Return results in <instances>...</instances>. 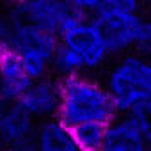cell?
<instances>
[{"label":"cell","mask_w":151,"mask_h":151,"mask_svg":"<svg viewBox=\"0 0 151 151\" xmlns=\"http://www.w3.org/2000/svg\"><path fill=\"white\" fill-rule=\"evenodd\" d=\"M105 9L112 11H126V13H139V0H105L101 4Z\"/></svg>","instance_id":"obj_13"},{"label":"cell","mask_w":151,"mask_h":151,"mask_svg":"<svg viewBox=\"0 0 151 151\" xmlns=\"http://www.w3.org/2000/svg\"><path fill=\"white\" fill-rule=\"evenodd\" d=\"M101 30L110 55H124L132 52H149L151 48V23L139 13L112 11L100 7L93 16Z\"/></svg>","instance_id":"obj_3"},{"label":"cell","mask_w":151,"mask_h":151,"mask_svg":"<svg viewBox=\"0 0 151 151\" xmlns=\"http://www.w3.org/2000/svg\"><path fill=\"white\" fill-rule=\"evenodd\" d=\"M105 87L119 116L133 114L151 101V57L144 52L119 55L107 71Z\"/></svg>","instance_id":"obj_2"},{"label":"cell","mask_w":151,"mask_h":151,"mask_svg":"<svg viewBox=\"0 0 151 151\" xmlns=\"http://www.w3.org/2000/svg\"><path fill=\"white\" fill-rule=\"evenodd\" d=\"M0 151H6V149H4V146H2V142H0Z\"/></svg>","instance_id":"obj_15"},{"label":"cell","mask_w":151,"mask_h":151,"mask_svg":"<svg viewBox=\"0 0 151 151\" xmlns=\"http://www.w3.org/2000/svg\"><path fill=\"white\" fill-rule=\"evenodd\" d=\"M37 124L39 123L20 103H7L4 112L0 114V142L4 149L34 139Z\"/></svg>","instance_id":"obj_8"},{"label":"cell","mask_w":151,"mask_h":151,"mask_svg":"<svg viewBox=\"0 0 151 151\" xmlns=\"http://www.w3.org/2000/svg\"><path fill=\"white\" fill-rule=\"evenodd\" d=\"M69 130L80 151H101L103 149L107 124L87 123V124H80V126H75Z\"/></svg>","instance_id":"obj_11"},{"label":"cell","mask_w":151,"mask_h":151,"mask_svg":"<svg viewBox=\"0 0 151 151\" xmlns=\"http://www.w3.org/2000/svg\"><path fill=\"white\" fill-rule=\"evenodd\" d=\"M69 6L82 16H93L105 0H68Z\"/></svg>","instance_id":"obj_12"},{"label":"cell","mask_w":151,"mask_h":151,"mask_svg":"<svg viewBox=\"0 0 151 151\" xmlns=\"http://www.w3.org/2000/svg\"><path fill=\"white\" fill-rule=\"evenodd\" d=\"M7 14L57 37L71 22L82 16L68 0H14Z\"/></svg>","instance_id":"obj_5"},{"label":"cell","mask_w":151,"mask_h":151,"mask_svg":"<svg viewBox=\"0 0 151 151\" xmlns=\"http://www.w3.org/2000/svg\"><path fill=\"white\" fill-rule=\"evenodd\" d=\"M59 45L78 59L84 75L100 69L110 59L109 45L91 16H78L71 22L59 36Z\"/></svg>","instance_id":"obj_4"},{"label":"cell","mask_w":151,"mask_h":151,"mask_svg":"<svg viewBox=\"0 0 151 151\" xmlns=\"http://www.w3.org/2000/svg\"><path fill=\"white\" fill-rule=\"evenodd\" d=\"M37 151H80L71 130L57 117L37 124L36 132Z\"/></svg>","instance_id":"obj_10"},{"label":"cell","mask_w":151,"mask_h":151,"mask_svg":"<svg viewBox=\"0 0 151 151\" xmlns=\"http://www.w3.org/2000/svg\"><path fill=\"white\" fill-rule=\"evenodd\" d=\"M146 121L139 116H117L110 124H107L105 142L101 151H149L146 144Z\"/></svg>","instance_id":"obj_6"},{"label":"cell","mask_w":151,"mask_h":151,"mask_svg":"<svg viewBox=\"0 0 151 151\" xmlns=\"http://www.w3.org/2000/svg\"><path fill=\"white\" fill-rule=\"evenodd\" d=\"M117 116L119 114L105 84L87 75H75L60 80V105L57 119L68 128L87 123L110 124Z\"/></svg>","instance_id":"obj_1"},{"label":"cell","mask_w":151,"mask_h":151,"mask_svg":"<svg viewBox=\"0 0 151 151\" xmlns=\"http://www.w3.org/2000/svg\"><path fill=\"white\" fill-rule=\"evenodd\" d=\"M144 137H146V144H147V147H149V151H151V123H149V124L146 126Z\"/></svg>","instance_id":"obj_14"},{"label":"cell","mask_w":151,"mask_h":151,"mask_svg":"<svg viewBox=\"0 0 151 151\" xmlns=\"http://www.w3.org/2000/svg\"><path fill=\"white\" fill-rule=\"evenodd\" d=\"M18 103L37 123L55 119L60 105V80L52 77L32 80Z\"/></svg>","instance_id":"obj_7"},{"label":"cell","mask_w":151,"mask_h":151,"mask_svg":"<svg viewBox=\"0 0 151 151\" xmlns=\"http://www.w3.org/2000/svg\"><path fill=\"white\" fill-rule=\"evenodd\" d=\"M149 52H151V48H149Z\"/></svg>","instance_id":"obj_16"},{"label":"cell","mask_w":151,"mask_h":151,"mask_svg":"<svg viewBox=\"0 0 151 151\" xmlns=\"http://www.w3.org/2000/svg\"><path fill=\"white\" fill-rule=\"evenodd\" d=\"M30 84L20 57L11 50L0 52V98L6 103H18Z\"/></svg>","instance_id":"obj_9"}]
</instances>
